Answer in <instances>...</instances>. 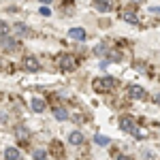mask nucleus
Segmentation results:
<instances>
[{
    "label": "nucleus",
    "instance_id": "14",
    "mask_svg": "<svg viewBox=\"0 0 160 160\" xmlns=\"http://www.w3.org/2000/svg\"><path fill=\"white\" fill-rule=\"evenodd\" d=\"M32 109L37 111V113H41V111L45 109V100L43 98H32Z\"/></svg>",
    "mask_w": 160,
    "mask_h": 160
},
{
    "label": "nucleus",
    "instance_id": "13",
    "mask_svg": "<svg viewBox=\"0 0 160 160\" xmlns=\"http://www.w3.org/2000/svg\"><path fill=\"white\" fill-rule=\"evenodd\" d=\"M15 135H17V139H22V141H26V139L30 137V130H28L26 126H19V128H15Z\"/></svg>",
    "mask_w": 160,
    "mask_h": 160
},
{
    "label": "nucleus",
    "instance_id": "27",
    "mask_svg": "<svg viewBox=\"0 0 160 160\" xmlns=\"http://www.w3.org/2000/svg\"><path fill=\"white\" fill-rule=\"evenodd\" d=\"M130 2H137V4H139V2H143V0H130Z\"/></svg>",
    "mask_w": 160,
    "mask_h": 160
},
{
    "label": "nucleus",
    "instance_id": "23",
    "mask_svg": "<svg viewBox=\"0 0 160 160\" xmlns=\"http://www.w3.org/2000/svg\"><path fill=\"white\" fill-rule=\"evenodd\" d=\"M4 120H7V113H4V111H0V122H4Z\"/></svg>",
    "mask_w": 160,
    "mask_h": 160
},
{
    "label": "nucleus",
    "instance_id": "7",
    "mask_svg": "<svg viewBox=\"0 0 160 160\" xmlns=\"http://www.w3.org/2000/svg\"><path fill=\"white\" fill-rule=\"evenodd\" d=\"M68 143H73V145H81V143H83V135H81L79 130H73V132L68 135Z\"/></svg>",
    "mask_w": 160,
    "mask_h": 160
},
{
    "label": "nucleus",
    "instance_id": "21",
    "mask_svg": "<svg viewBox=\"0 0 160 160\" xmlns=\"http://www.w3.org/2000/svg\"><path fill=\"white\" fill-rule=\"evenodd\" d=\"M49 7H41V15H49Z\"/></svg>",
    "mask_w": 160,
    "mask_h": 160
},
{
    "label": "nucleus",
    "instance_id": "3",
    "mask_svg": "<svg viewBox=\"0 0 160 160\" xmlns=\"http://www.w3.org/2000/svg\"><path fill=\"white\" fill-rule=\"evenodd\" d=\"M58 62H60V66H62V71H75V58L73 56H66V53H60L58 56Z\"/></svg>",
    "mask_w": 160,
    "mask_h": 160
},
{
    "label": "nucleus",
    "instance_id": "19",
    "mask_svg": "<svg viewBox=\"0 0 160 160\" xmlns=\"http://www.w3.org/2000/svg\"><path fill=\"white\" fill-rule=\"evenodd\" d=\"M107 56H109V60H113V62H118L122 56H120V51H107Z\"/></svg>",
    "mask_w": 160,
    "mask_h": 160
},
{
    "label": "nucleus",
    "instance_id": "6",
    "mask_svg": "<svg viewBox=\"0 0 160 160\" xmlns=\"http://www.w3.org/2000/svg\"><path fill=\"white\" fill-rule=\"evenodd\" d=\"M68 37L75 41H86V30L83 28H71L68 30Z\"/></svg>",
    "mask_w": 160,
    "mask_h": 160
},
{
    "label": "nucleus",
    "instance_id": "8",
    "mask_svg": "<svg viewBox=\"0 0 160 160\" xmlns=\"http://www.w3.org/2000/svg\"><path fill=\"white\" fill-rule=\"evenodd\" d=\"M122 19L124 22H128V24H139V17H137V13L135 11H124L122 13Z\"/></svg>",
    "mask_w": 160,
    "mask_h": 160
},
{
    "label": "nucleus",
    "instance_id": "16",
    "mask_svg": "<svg viewBox=\"0 0 160 160\" xmlns=\"http://www.w3.org/2000/svg\"><path fill=\"white\" fill-rule=\"evenodd\" d=\"M94 141H96L98 145H109V143H111V139H109V137H105V135H96V137H94Z\"/></svg>",
    "mask_w": 160,
    "mask_h": 160
},
{
    "label": "nucleus",
    "instance_id": "11",
    "mask_svg": "<svg viewBox=\"0 0 160 160\" xmlns=\"http://www.w3.org/2000/svg\"><path fill=\"white\" fill-rule=\"evenodd\" d=\"M15 32H17L19 37H32V30H30L26 24H17L15 26Z\"/></svg>",
    "mask_w": 160,
    "mask_h": 160
},
{
    "label": "nucleus",
    "instance_id": "12",
    "mask_svg": "<svg viewBox=\"0 0 160 160\" xmlns=\"http://www.w3.org/2000/svg\"><path fill=\"white\" fill-rule=\"evenodd\" d=\"M94 7L98 11H111V0H94Z\"/></svg>",
    "mask_w": 160,
    "mask_h": 160
},
{
    "label": "nucleus",
    "instance_id": "15",
    "mask_svg": "<svg viewBox=\"0 0 160 160\" xmlns=\"http://www.w3.org/2000/svg\"><path fill=\"white\" fill-rule=\"evenodd\" d=\"M53 115H56V120H60V122H64V120L68 118V113H66L64 109H60V107H58V109H53Z\"/></svg>",
    "mask_w": 160,
    "mask_h": 160
},
{
    "label": "nucleus",
    "instance_id": "1",
    "mask_svg": "<svg viewBox=\"0 0 160 160\" xmlns=\"http://www.w3.org/2000/svg\"><path fill=\"white\" fill-rule=\"evenodd\" d=\"M113 86H115V79L113 77H102L98 81H94V90L96 92H109Z\"/></svg>",
    "mask_w": 160,
    "mask_h": 160
},
{
    "label": "nucleus",
    "instance_id": "10",
    "mask_svg": "<svg viewBox=\"0 0 160 160\" xmlns=\"http://www.w3.org/2000/svg\"><path fill=\"white\" fill-rule=\"evenodd\" d=\"M4 158L7 160H22V154H19L15 148H7L4 149Z\"/></svg>",
    "mask_w": 160,
    "mask_h": 160
},
{
    "label": "nucleus",
    "instance_id": "18",
    "mask_svg": "<svg viewBox=\"0 0 160 160\" xmlns=\"http://www.w3.org/2000/svg\"><path fill=\"white\" fill-rule=\"evenodd\" d=\"M107 45H98V47H96V49H94V53H96V56H107Z\"/></svg>",
    "mask_w": 160,
    "mask_h": 160
},
{
    "label": "nucleus",
    "instance_id": "17",
    "mask_svg": "<svg viewBox=\"0 0 160 160\" xmlns=\"http://www.w3.org/2000/svg\"><path fill=\"white\" fill-rule=\"evenodd\" d=\"M32 156H34V160H43L47 154H45V149H34V152H32Z\"/></svg>",
    "mask_w": 160,
    "mask_h": 160
},
{
    "label": "nucleus",
    "instance_id": "2",
    "mask_svg": "<svg viewBox=\"0 0 160 160\" xmlns=\"http://www.w3.org/2000/svg\"><path fill=\"white\" fill-rule=\"evenodd\" d=\"M17 45H19V43H17L15 38L7 37V34L0 37V49H2V51H15V49H17Z\"/></svg>",
    "mask_w": 160,
    "mask_h": 160
},
{
    "label": "nucleus",
    "instance_id": "9",
    "mask_svg": "<svg viewBox=\"0 0 160 160\" xmlns=\"http://www.w3.org/2000/svg\"><path fill=\"white\" fill-rule=\"evenodd\" d=\"M24 68L26 71H38V62H37V58H24Z\"/></svg>",
    "mask_w": 160,
    "mask_h": 160
},
{
    "label": "nucleus",
    "instance_id": "4",
    "mask_svg": "<svg viewBox=\"0 0 160 160\" xmlns=\"http://www.w3.org/2000/svg\"><path fill=\"white\" fill-rule=\"evenodd\" d=\"M120 128L126 130V132H135V120H132V118H128V115L120 118Z\"/></svg>",
    "mask_w": 160,
    "mask_h": 160
},
{
    "label": "nucleus",
    "instance_id": "24",
    "mask_svg": "<svg viewBox=\"0 0 160 160\" xmlns=\"http://www.w3.org/2000/svg\"><path fill=\"white\" fill-rule=\"evenodd\" d=\"M118 160H130V158H126V156H118Z\"/></svg>",
    "mask_w": 160,
    "mask_h": 160
},
{
    "label": "nucleus",
    "instance_id": "5",
    "mask_svg": "<svg viewBox=\"0 0 160 160\" xmlns=\"http://www.w3.org/2000/svg\"><path fill=\"white\" fill-rule=\"evenodd\" d=\"M128 94H130L132 98H145V96H148V92H145L141 86H130L128 88Z\"/></svg>",
    "mask_w": 160,
    "mask_h": 160
},
{
    "label": "nucleus",
    "instance_id": "20",
    "mask_svg": "<svg viewBox=\"0 0 160 160\" xmlns=\"http://www.w3.org/2000/svg\"><path fill=\"white\" fill-rule=\"evenodd\" d=\"M7 30H9V26L4 24V22H0V37H2V34H7Z\"/></svg>",
    "mask_w": 160,
    "mask_h": 160
},
{
    "label": "nucleus",
    "instance_id": "25",
    "mask_svg": "<svg viewBox=\"0 0 160 160\" xmlns=\"http://www.w3.org/2000/svg\"><path fill=\"white\" fill-rule=\"evenodd\" d=\"M41 2H43V4H49V2H51V0H41Z\"/></svg>",
    "mask_w": 160,
    "mask_h": 160
},
{
    "label": "nucleus",
    "instance_id": "22",
    "mask_svg": "<svg viewBox=\"0 0 160 160\" xmlns=\"http://www.w3.org/2000/svg\"><path fill=\"white\" fill-rule=\"evenodd\" d=\"M149 11H152V13H156V15H158V13H160V7H152Z\"/></svg>",
    "mask_w": 160,
    "mask_h": 160
},
{
    "label": "nucleus",
    "instance_id": "26",
    "mask_svg": "<svg viewBox=\"0 0 160 160\" xmlns=\"http://www.w3.org/2000/svg\"><path fill=\"white\" fill-rule=\"evenodd\" d=\"M156 102H158V105H160V94H158V96H156Z\"/></svg>",
    "mask_w": 160,
    "mask_h": 160
}]
</instances>
